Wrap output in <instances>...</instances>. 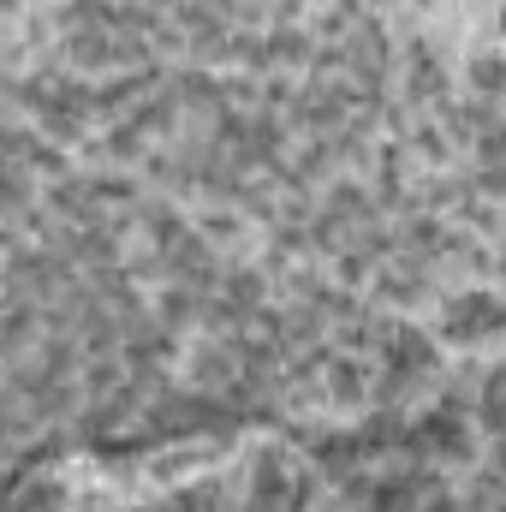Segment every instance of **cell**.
Returning a JSON list of instances; mask_svg holds the SVG:
<instances>
[{
  "instance_id": "1",
  "label": "cell",
  "mask_w": 506,
  "mask_h": 512,
  "mask_svg": "<svg viewBox=\"0 0 506 512\" xmlns=\"http://www.w3.org/2000/svg\"><path fill=\"white\" fill-rule=\"evenodd\" d=\"M495 328H501V304L489 292H471L447 310V334H459V340H489Z\"/></svg>"
}]
</instances>
